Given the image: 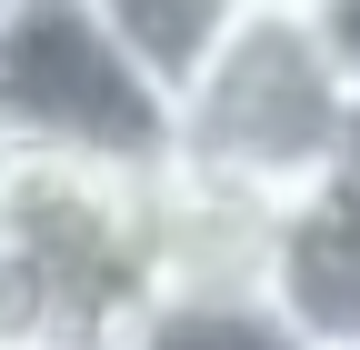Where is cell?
I'll use <instances>...</instances> for the list:
<instances>
[{"instance_id":"cell-1","label":"cell","mask_w":360,"mask_h":350,"mask_svg":"<svg viewBox=\"0 0 360 350\" xmlns=\"http://www.w3.org/2000/svg\"><path fill=\"white\" fill-rule=\"evenodd\" d=\"M350 141H360V91L340 80V60L321 51V30L281 0H260L250 30L220 51L191 101H180V130H170V160L191 181H220V190H250V200H300L350 170Z\"/></svg>"},{"instance_id":"cell-9","label":"cell","mask_w":360,"mask_h":350,"mask_svg":"<svg viewBox=\"0 0 360 350\" xmlns=\"http://www.w3.org/2000/svg\"><path fill=\"white\" fill-rule=\"evenodd\" d=\"M281 11H300V0H281Z\"/></svg>"},{"instance_id":"cell-7","label":"cell","mask_w":360,"mask_h":350,"mask_svg":"<svg viewBox=\"0 0 360 350\" xmlns=\"http://www.w3.org/2000/svg\"><path fill=\"white\" fill-rule=\"evenodd\" d=\"M0 160H11V130H0Z\"/></svg>"},{"instance_id":"cell-5","label":"cell","mask_w":360,"mask_h":350,"mask_svg":"<svg viewBox=\"0 0 360 350\" xmlns=\"http://www.w3.org/2000/svg\"><path fill=\"white\" fill-rule=\"evenodd\" d=\"M110 350H310L270 290H150Z\"/></svg>"},{"instance_id":"cell-2","label":"cell","mask_w":360,"mask_h":350,"mask_svg":"<svg viewBox=\"0 0 360 350\" xmlns=\"http://www.w3.org/2000/svg\"><path fill=\"white\" fill-rule=\"evenodd\" d=\"M0 130H11V150L160 170L180 110L101 30L90 0H11V20H0Z\"/></svg>"},{"instance_id":"cell-8","label":"cell","mask_w":360,"mask_h":350,"mask_svg":"<svg viewBox=\"0 0 360 350\" xmlns=\"http://www.w3.org/2000/svg\"><path fill=\"white\" fill-rule=\"evenodd\" d=\"M0 20H11V0H0Z\"/></svg>"},{"instance_id":"cell-4","label":"cell","mask_w":360,"mask_h":350,"mask_svg":"<svg viewBox=\"0 0 360 350\" xmlns=\"http://www.w3.org/2000/svg\"><path fill=\"white\" fill-rule=\"evenodd\" d=\"M90 11H101V30H110L150 80H160L170 110H180V101H191V80H200L220 51H231L240 30H250L260 0H90Z\"/></svg>"},{"instance_id":"cell-6","label":"cell","mask_w":360,"mask_h":350,"mask_svg":"<svg viewBox=\"0 0 360 350\" xmlns=\"http://www.w3.org/2000/svg\"><path fill=\"white\" fill-rule=\"evenodd\" d=\"M300 20L321 30V51L340 60V80L360 91V0H300Z\"/></svg>"},{"instance_id":"cell-3","label":"cell","mask_w":360,"mask_h":350,"mask_svg":"<svg viewBox=\"0 0 360 350\" xmlns=\"http://www.w3.org/2000/svg\"><path fill=\"white\" fill-rule=\"evenodd\" d=\"M270 300L310 350H360V181L281 200L270 221Z\"/></svg>"}]
</instances>
